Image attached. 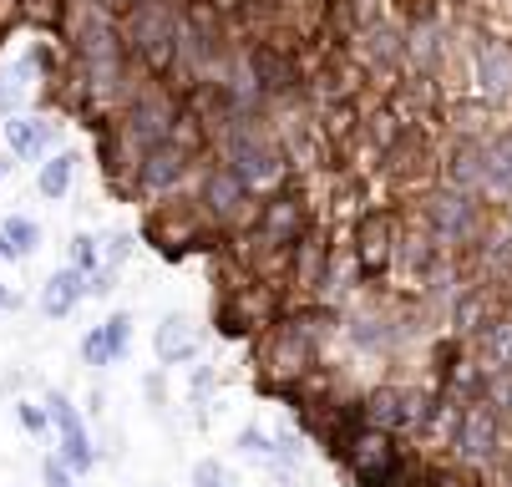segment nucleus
Wrapping results in <instances>:
<instances>
[{"mask_svg":"<svg viewBox=\"0 0 512 487\" xmlns=\"http://www.w3.org/2000/svg\"><path fill=\"white\" fill-rule=\"evenodd\" d=\"M371 422H376V432H391V427H401V422H416V396H406V391H381V396L371 401Z\"/></svg>","mask_w":512,"mask_h":487,"instance_id":"nucleus-12","label":"nucleus"},{"mask_svg":"<svg viewBox=\"0 0 512 487\" xmlns=\"http://www.w3.org/2000/svg\"><path fill=\"white\" fill-rule=\"evenodd\" d=\"M431 229L442 234L447 244L472 239V229H477V219H472V203H467L462 193H436V198H431Z\"/></svg>","mask_w":512,"mask_h":487,"instance_id":"nucleus-5","label":"nucleus"},{"mask_svg":"<svg viewBox=\"0 0 512 487\" xmlns=\"http://www.w3.org/2000/svg\"><path fill=\"white\" fill-rule=\"evenodd\" d=\"M452 183L467 193V188H477V183H487V153L482 148H472V143H462L457 153H452Z\"/></svg>","mask_w":512,"mask_h":487,"instance_id":"nucleus-14","label":"nucleus"},{"mask_svg":"<svg viewBox=\"0 0 512 487\" xmlns=\"http://www.w3.org/2000/svg\"><path fill=\"white\" fill-rule=\"evenodd\" d=\"M254 72L269 92H284L289 82H295V66H289L284 56H274V51H254Z\"/></svg>","mask_w":512,"mask_h":487,"instance_id":"nucleus-15","label":"nucleus"},{"mask_svg":"<svg viewBox=\"0 0 512 487\" xmlns=\"http://www.w3.org/2000/svg\"><path fill=\"white\" fill-rule=\"evenodd\" d=\"M229 158H234V173H239V183H274L279 173H284V163H279V153L269 148V143H259V137H234L229 143Z\"/></svg>","mask_w":512,"mask_h":487,"instance_id":"nucleus-4","label":"nucleus"},{"mask_svg":"<svg viewBox=\"0 0 512 487\" xmlns=\"http://www.w3.org/2000/svg\"><path fill=\"white\" fill-rule=\"evenodd\" d=\"M71 173H77V153L51 158V163L41 168V193H46V198H61V193L71 188Z\"/></svg>","mask_w":512,"mask_h":487,"instance_id":"nucleus-16","label":"nucleus"},{"mask_svg":"<svg viewBox=\"0 0 512 487\" xmlns=\"http://www.w3.org/2000/svg\"><path fill=\"white\" fill-rule=\"evenodd\" d=\"M71 264H77V274H82V269L92 274V269L102 264V249H97L92 234H77V239H71Z\"/></svg>","mask_w":512,"mask_h":487,"instance_id":"nucleus-24","label":"nucleus"},{"mask_svg":"<svg viewBox=\"0 0 512 487\" xmlns=\"http://www.w3.org/2000/svg\"><path fill=\"white\" fill-rule=\"evenodd\" d=\"M203 198H208V208H213V214L224 219V224L244 214V183H239V173H234V168H229V173H213Z\"/></svg>","mask_w":512,"mask_h":487,"instance_id":"nucleus-11","label":"nucleus"},{"mask_svg":"<svg viewBox=\"0 0 512 487\" xmlns=\"http://www.w3.org/2000/svg\"><path fill=\"white\" fill-rule=\"evenodd\" d=\"M360 259L371 264V269L386 259V224L381 219H365V229H360Z\"/></svg>","mask_w":512,"mask_h":487,"instance_id":"nucleus-19","label":"nucleus"},{"mask_svg":"<svg viewBox=\"0 0 512 487\" xmlns=\"http://www.w3.org/2000/svg\"><path fill=\"white\" fill-rule=\"evenodd\" d=\"M127 249H132V239H127V234H112V239H107V259H102V264H107V269H117V264L127 259Z\"/></svg>","mask_w":512,"mask_h":487,"instance_id":"nucleus-29","label":"nucleus"},{"mask_svg":"<svg viewBox=\"0 0 512 487\" xmlns=\"http://www.w3.org/2000/svg\"><path fill=\"white\" fill-rule=\"evenodd\" d=\"M82 361H87L92 371H102V366H112V345H107V330H102V325L82 335Z\"/></svg>","mask_w":512,"mask_h":487,"instance_id":"nucleus-22","label":"nucleus"},{"mask_svg":"<svg viewBox=\"0 0 512 487\" xmlns=\"http://www.w3.org/2000/svg\"><path fill=\"white\" fill-rule=\"evenodd\" d=\"M239 452H249V457H274V442H269L259 427H244V432H239Z\"/></svg>","mask_w":512,"mask_h":487,"instance_id":"nucleus-27","label":"nucleus"},{"mask_svg":"<svg viewBox=\"0 0 512 487\" xmlns=\"http://www.w3.org/2000/svg\"><path fill=\"white\" fill-rule=\"evenodd\" d=\"M492 452H497V411L487 401H477V406L462 411V422H457V457L487 462Z\"/></svg>","mask_w":512,"mask_h":487,"instance_id":"nucleus-2","label":"nucleus"},{"mask_svg":"<svg viewBox=\"0 0 512 487\" xmlns=\"http://www.w3.org/2000/svg\"><path fill=\"white\" fill-rule=\"evenodd\" d=\"M345 457H350V467H355V477H360L365 487L386 482V477H391V462H396L391 437H386V432H376V427H371V432H360V437H350Z\"/></svg>","mask_w":512,"mask_h":487,"instance_id":"nucleus-3","label":"nucleus"},{"mask_svg":"<svg viewBox=\"0 0 512 487\" xmlns=\"http://www.w3.org/2000/svg\"><path fill=\"white\" fill-rule=\"evenodd\" d=\"M6 137H11L16 158H36V153L46 148V122H11Z\"/></svg>","mask_w":512,"mask_h":487,"instance_id":"nucleus-17","label":"nucleus"},{"mask_svg":"<svg viewBox=\"0 0 512 487\" xmlns=\"http://www.w3.org/2000/svg\"><path fill=\"white\" fill-rule=\"evenodd\" d=\"M193 487H229V472H224V462H198L193 467Z\"/></svg>","mask_w":512,"mask_h":487,"instance_id":"nucleus-26","label":"nucleus"},{"mask_svg":"<svg viewBox=\"0 0 512 487\" xmlns=\"http://www.w3.org/2000/svg\"><path fill=\"white\" fill-rule=\"evenodd\" d=\"M132 36H137L142 46H158V41L168 36V16H163L158 6H148V11H142V16L132 21Z\"/></svg>","mask_w":512,"mask_h":487,"instance_id":"nucleus-20","label":"nucleus"},{"mask_svg":"<svg viewBox=\"0 0 512 487\" xmlns=\"http://www.w3.org/2000/svg\"><path fill=\"white\" fill-rule=\"evenodd\" d=\"M158 361L163 366H178V361H193V351H198V330L183 320V315H168L163 325H158Z\"/></svg>","mask_w":512,"mask_h":487,"instance_id":"nucleus-6","label":"nucleus"},{"mask_svg":"<svg viewBox=\"0 0 512 487\" xmlns=\"http://www.w3.org/2000/svg\"><path fill=\"white\" fill-rule=\"evenodd\" d=\"M46 406H51V422H56V437H61V462H66L71 472H87V467L97 462V452H92V442H87V427H82L77 406H71L61 391H56Z\"/></svg>","mask_w":512,"mask_h":487,"instance_id":"nucleus-1","label":"nucleus"},{"mask_svg":"<svg viewBox=\"0 0 512 487\" xmlns=\"http://www.w3.org/2000/svg\"><path fill=\"white\" fill-rule=\"evenodd\" d=\"M102 330H107V345H112V361H122L127 356V335H132V315H112Z\"/></svg>","mask_w":512,"mask_h":487,"instance_id":"nucleus-25","label":"nucleus"},{"mask_svg":"<svg viewBox=\"0 0 512 487\" xmlns=\"http://www.w3.org/2000/svg\"><path fill=\"white\" fill-rule=\"evenodd\" d=\"M183 168H188L183 148L158 143V148H148V163H142V183H148V188H173V183L183 178Z\"/></svg>","mask_w":512,"mask_h":487,"instance_id":"nucleus-9","label":"nucleus"},{"mask_svg":"<svg viewBox=\"0 0 512 487\" xmlns=\"http://www.w3.org/2000/svg\"><path fill=\"white\" fill-rule=\"evenodd\" d=\"M487 183L512 188V132L502 137V143H492V153H487Z\"/></svg>","mask_w":512,"mask_h":487,"instance_id":"nucleus-18","label":"nucleus"},{"mask_svg":"<svg viewBox=\"0 0 512 487\" xmlns=\"http://www.w3.org/2000/svg\"><path fill=\"white\" fill-rule=\"evenodd\" d=\"M163 107H142V112H132V137L142 132V143H153L158 148V137H163Z\"/></svg>","mask_w":512,"mask_h":487,"instance_id":"nucleus-23","label":"nucleus"},{"mask_svg":"<svg viewBox=\"0 0 512 487\" xmlns=\"http://www.w3.org/2000/svg\"><path fill=\"white\" fill-rule=\"evenodd\" d=\"M11 173V158H0V178H6Z\"/></svg>","mask_w":512,"mask_h":487,"instance_id":"nucleus-33","label":"nucleus"},{"mask_svg":"<svg viewBox=\"0 0 512 487\" xmlns=\"http://www.w3.org/2000/svg\"><path fill=\"white\" fill-rule=\"evenodd\" d=\"M21 422H26L31 432H41V411H36V406H21Z\"/></svg>","mask_w":512,"mask_h":487,"instance_id":"nucleus-31","label":"nucleus"},{"mask_svg":"<svg viewBox=\"0 0 512 487\" xmlns=\"http://www.w3.org/2000/svg\"><path fill=\"white\" fill-rule=\"evenodd\" d=\"M0 259H16V249L6 244V234H0Z\"/></svg>","mask_w":512,"mask_h":487,"instance_id":"nucleus-32","label":"nucleus"},{"mask_svg":"<svg viewBox=\"0 0 512 487\" xmlns=\"http://www.w3.org/2000/svg\"><path fill=\"white\" fill-rule=\"evenodd\" d=\"M477 72H482V92L487 97H507L512 92V51L507 46H482L477 51Z\"/></svg>","mask_w":512,"mask_h":487,"instance_id":"nucleus-10","label":"nucleus"},{"mask_svg":"<svg viewBox=\"0 0 512 487\" xmlns=\"http://www.w3.org/2000/svg\"><path fill=\"white\" fill-rule=\"evenodd\" d=\"M16 305H21V295L6 290V280H0V310H16Z\"/></svg>","mask_w":512,"mask_h":487,"instance_id":"nucleus-30","label":"nucleus"},{"mask_svg":"<svg viewBox=\"0 0 512 487\" xmlns=\"http://www.w3.org/2000/svg\"><path fill=\"white\" fill-rule=\"evenodd\" d=\"M0 234H6V244H11L16 254H31V249L41 244V229H36L31 219H6V224H0Z\"/></svg>","mask_w":512,"mask_h":487,"instance_id":"nucleus-21","label":"nucleus"},{"mask_svg":"<svg viewBox=\"0 0 512 487\" xmlns=\"http://www.w3.org/2000/svg\"><path fill=\"white\" fill-rule=\"evenodd\" d=\"M477 351L492 371H512V320H492L477 340Z\"/></svg>","mask_w":512,"mask_h":487,"instance_id":"nucleus-13","label":"nucleus"},{"mask_svg":"<svg viewBox=\"0 0 512 487\" xmlns=\"http://www.w3.org/2000/svg\"><path fill=\"white\" fill-rule=\"evenodd\" d=\"M300 224H305V208L300 198H274L264 208V219H259V234L269 244H289V239H300Z\"/></svg>","mask_w":512,"mask_h":487,"instance_id":"nucleus-7","label":"nucleus"},{"mask_svg":"<svg viewBox=\"0 0 512 487\" xmlns=\"http://www.w3.org/2000/svg\"><path fill=\"white\" fill-rule=\"evenodd\" d=\"M82 295H87L82 274H77V269H56L51 280H46V290H41V310H46L51 320H61V315L77 310V300H82Z\"/></svg>","mask_w":512,"mask_h":487,"instance_id":"nucleus-8","label":"nucleus"},{"mask_svg":"<svg viewBox=\"0 0 512 487\" xmlns=\"http://www.w3.org/2000/svg\"><path fill=\"white\" fill-rule=\"evenodd\" d=\"M41 477H46V487H77V477H71V467L61 457H46L41 462Z\"/></svg>","mask_w":512,"mask_h":487,"instance_id":"nucleus-28","label":"nucleus"}]
</instances>
